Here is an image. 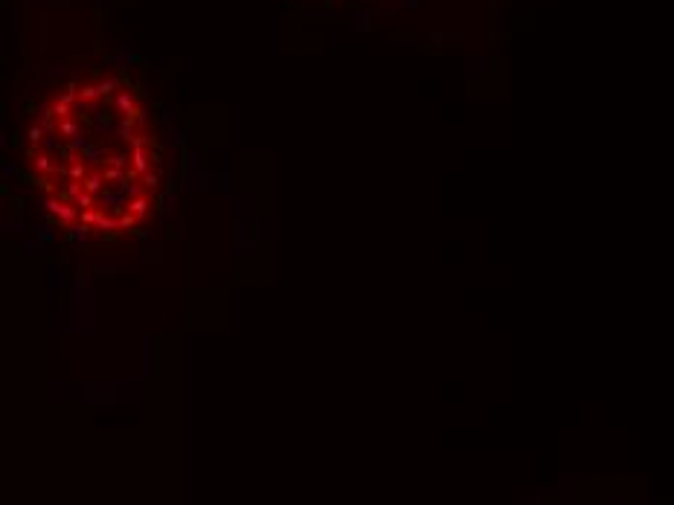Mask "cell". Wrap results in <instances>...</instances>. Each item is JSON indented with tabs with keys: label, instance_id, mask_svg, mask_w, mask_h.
<instances>
[{
	"label": "cell",
	"instance_id": "cell-1",
	"mask_svg": "<svg viewBox=\"0 0 674 505\" xmlns=\"http://www.w3.org/2000/svg\"><path fill=\"white\" fill-rule=\"evenodd\" d=\"M24 160L44 212L84 241L137 233L166 183L157 113L143 84L117 67L58 84L29 122Z\"/></svg>",
	"mask_w": 674,
	"mask_h": 505
}]
</instances>
